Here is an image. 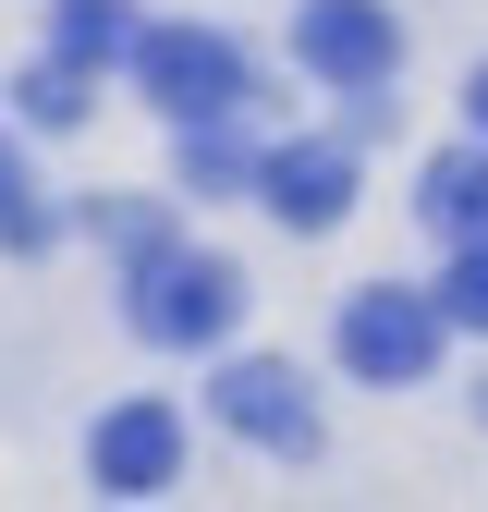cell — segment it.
<instances>
[{
	"instance_id": "cell-7",
	"label": "cell",
	"mask_w": 488,
	"mask_h": 512,
	"mask_svg": "<svg viewBox=\"0 0 488 512\" xmlns=\"http://www.w3.org/2000/svg\"><path fill=\"white\" fill-rule=\"evenodd\" d=\"M257 196H269V220H281V232H330V220L354 208V147H330V135L257 147Z\"/></svg>"
},
{
	"instance_id": "cell-5",
	"label": "cell",
	"mask_w": 488,
	"mask_h": 512,
	"mask_svg": "<svg viewBox=\"0 0 488 512\" xmlns=\"http://www.w3.org/2000/svg\"><path fill=\"white\" fill-rule=\"evenodd\" d=\"M208 415H220L232 439H257V452H318V403H305V378H293L281 354H232V366L208 378Z\"/></svg>"
},
{
	"instance_id": "cell-2",
	"label": "cell",
	"mask_w": 488,
	"mask_h": 512,
	"mask_svg": "<svg viewBox=\"0 0 488 512\" xmlns=\"http://www.w3.org/2000/svg\"><path fill=\"white\" fill-rule=\"evenodd\" d=\"M135 98L159 122H232L244 98H257V74H244V49L220 25H147L135 37Z\"/></svg>"
},
{
	"instance_id": "cell-8",
	"label": "cell",
	"mask_w": 488,
	"mask_h": 512,
	"mask_svg": "<svg viewBox=\"0 0 488 512\" xmlns=\"http://www.w3.org/2000/svg\"><path fill=\"white\" fill-rule=\"evenodd\" d=\"M415 220L440 232V244H488V147L427 159V183H415Z\"/></svg>"
},
{
	"instance_id": "cell-12",
	"label": "cell",
	"mask_w": 488,
	"mask_h": 512,
	"mask_svg": "<svg viewBox=\"0 0 488 512\" xmlns=\"http://www.w3.org/2000/svg\"><path fill=\"white\" fill-rule=\"evenodd\" d=\"M0 244H13V256L49 244V196H37V171H25L13 147H0Z\"/></svg>"
},
{
	"instance_id": "cell-3",
	"label": "cell",
	"mask_w": 488,
	"mask_h": 512,
	"mask_svg": "<svg viewBox=\"0 0 488 512\" xmlns=\"http://www.w3.org/2000/svg\"><path fill=\"white\" fill-rule=\"evenodd\" d=\"M440 342H452V317H440V293H403V281H366V293L342 305V366L366 378V391H415V378L440 366Z\"/></svg>"
},
{
	"instance_id": "cell-1",
	"label": "cell",
	"mask_w": 488,
	"mask_h": 512,
	"mask_svg": "<svg viewBox=\"0 0 488 512\" xmlns=\"http://www.w3.org/2000/svg\"><path fill=\"white\" fill-rule=\"evenodd\" d=\"M135 342H159V354H208V342H232V317H244V269L232 256H183V244H159V256H135Z\"/></svg>"
},
{
	"instance_id": "cell-14",
	"label": "cell",
	"mask_w": 488,
	"mask_h": 512,
	"mask_svg": "<svg viewBox=\"0 0 488 512\" xmlns=\"http://www.w3.org/2000/svg\"><path fill=\"white\" fill-rule=\"evenodd\" d=\"M464 110H476V135H488V61H476V86H464Z\"/></svg>"
},
{
	"instance_id": "cell-11",
	"label": "cell",
	"mask_w": 488,
	"mask_h": 512,
	"mask_svg": "<svg viewBox=\"0 0 488 512\" xmlns=\"http://www.w3.org/2000/svg\"><path fill=\"white\" fill-rule=\"evenodd\" d=\"M61 49H74L86 74L98 61H135V13H122V0H61Z\"/></svg>"
},
{
	"instance_id": "cell-4",
	"label": "cell",
	"mask_w": 488,
	"mask_h": 512,
	"mask_svg": "<svg viewBox=\"0 0 488 512\" xmlns=\"http://www.w3.org/2000/svg\"><path fill=\"white\" fill-rule=\"evenodd\" d=\"M293 61H305L318 86L366 98V86H391L403 25H391V0H305V13H293Z\"/></svg>"
},
{
	"instance_id": "cell-9",
	"label": "cell",
	"mask_w": 488,
	"mask_h": 512,
	"mask_svg": "<svg viewBox=\"0 0 488 512\" xmlns=\"http://www.w3.org/2000/svg\"><path fill=\"white\" fill-rule=\"evenodd\" d=\"M183 183L196 196H257V147L220 135V122H183Z\"/></svg>"
},
{
	"instance_id": "cell-10",
	"label": "cell",
	"mask_w": 488,
	"mask_h": 512,
	"mask_svg": "<svg viewBox=\"0 0 488 512\" xmlns=\"http://www.w3.org/2000/svg\"><path fill=\"white\" fill-rule=\"evenodd\" d=\"M25 122H37V135H74V122H86V61L74 49L25 61Z\"/></svg>"
},
{
	"instance_id": "cell-13",
	"label": "cell",
	"mask_w": 488,
	"mask_h": 512,
	"mask_svg": "<svg viewBox=\"0 0 488 512\" xmlns=\"http://www.w3.org/2000/svg\"><path fill=\"white\" fill-rule=\"evenodd\" d=\"M440 317H452V330H488V244H452V269H440Z\"/></svg>"
},
{
	"instance_id": "cell-6",
	"label": "cell",
	"mask_w": 488,
	"mask_h": 512,
	"mask_svg": "<svg viewBox=\"0 0 488 512\" xmlns=\"http://www.w3.org/2000/svg\"><path fill=\"white\" fill-rule=\"evenodd\" d=\"M86 476H98L110 500H159V488L183 476V415H171V403H110L98 439H86Z\"/></svg>"
}]
</instances>
